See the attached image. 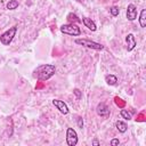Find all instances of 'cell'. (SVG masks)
Returning a JSON list of instances; mask_svg holds the SVG:
<instances>
[{
    "label": "cell",
    "instance_id": "1",
    "mask_svg": "<svg viewBox=\"0 0 146 146\" xmlns=\"http://www.w3.org/2000/svg\"><path fill=\"white\" fill-rule=\"evenodd\" d=\"M55 73H56V67L50 64L40 65L34 70V76L39 81H46V80L50 79Z\"/></svg>",
    "mask_w": 146,
    "mask_h": 146
},
{
    "label": "cell",
    "instance_id": "2",
    "mask_svg": "<svg viewBox=\"0 0 146 146\" xmlns=\"http://www.w3.org/2000/svg\"><path fill=\"white\" fill-rule=\"evenodd\" d=\"M16 32H17V26H16V25L11 26L9 30H7L6 32H3V33L0 35V42H1L3 46L10 44V42L13 41V39H14Z\"/></svg>",
    "mask_w": 146,
    "mask_h": 146
},
{
    "label": "cell",
    "instance_id": "3",
    "mask_svg": "<svg viewBox=\"0 0 146 146\" xmlns=\"http://www.w3.org/2000/svg\"><path fill=\"white\" fill-rule=\"evenodd\" d=\"M60 31L64 34H68V35H73V36H78L81 34V30L79 26H76L75 24H64L60 26Z\"/></svg>",
    "mask_w": 146,
    "mask_h": 146
},
{
    "label": "cell",
    "instance_id": "4",
    "mask_svg": "<svg viewBox=\"0 0 146 146\" xmlns=\"http://www.w3.org/2000/svg\"><path fill=\"white\" fill-rule=\"evenodd\" d=\"M75 43L76 44H80V46H83V47H87V48H90V49H95V50H102V49H104V46L103 44L97 43L95 41L87 40V39H76L75 40Z\"/></svg>",
    "mask_w": 146,
    "mask_h": 146
},
{
    "label": "cell",
    "instance_id": "5",
    "mask_svg": "<svg viewBox=\"0 0 146 146\" xmlns=\"http://www.w3.org/2000/svg\"><path fill=\"white\" fill-rule=\"evenodd\" d=\"M66 143L68 146H75L78 144V133L73 128H67L66 130Z\"/></svg>",
    "mask_w": 146,
    "mask_h": 146
},
{
    "label": "cell",
    "instance_id": "6",
    "mask_svg": "<svg viewBox=\"0 0 146 146\" xmlns=\"http://www.w3.org/2000/svg\"><path fill=\"white\" fill-rule=\"evenodd\" d=\"M52 104H54V106L62 113V114H64V115H66V114H68V107H67V105L63 102V100H59V99H54L52 100Z\"/></svg>",
    "mask_w": 146,
    "mask_h": 146
},
{
    "label": "cell",
    "instance_id": "7",
    "mask_svg": "<svg viewBox=\"0 0 146 146\" xmlns=\"http://www.w3.org/2000/svg\"><path fill=\"white\" fill-rule=\"evenodd\" d=\"M96 112L102 117H107L110 115V108L107 107V105L105 103H99L96 107Z\"/></svg>",
    "mask_w": 146,
    "mask_h": 146
},
{
    "label": "cell",
    "instance_id": "8",
    "mask_svg": "<svg viewBox=\"0 0 146 146\" xmlns=\"http://www.w3.org/2000/svg\"><path fill=\"white\" fill-rule=\"evenodd\" d=\"M127 18L128 21L132 22L137 18V8L133 3H130L128 5V8H127Z\"/></svg>",
    "mask_w": 146,
    "mask_h": 146
},
{
    "label": "cell",
    "instance_id": "9",
    "mask_svg": "<svg viewBox=\"0 0 146 146\" xmlns=\"http://www.w3.org/2000/svg\"><path fill=\"white\" fill-rule=\"evenodd\" d=\"M125 41H127V49H128V51H131L135 47H136V39H135V36H133V34H131V33H129L128 35H127V38H125Z\"/></svg>",
    "mask_w": 146,
    "mask_h": 146
},
{
    "label": "cell",
    "instance_id": "10",
    "mask_svg": "<svg viewBox=\"0 0 146 146\" xmlns=\"http://www.w3.org/2000/svg\"><path fill=\"white\" fill-rule=\"evenodd\" d=\"M82 23L84 24V26H86V27H88V29H89V30H91V31H96V30H97V26H96L95 22H94V21H91V18L83 17V18H82Z\"/></svg>",
    "mask_w": 146,
    "mask_h": 146
},
{
    "label": "cell",
    "instance_id": "11",
    "mask_svg": "<svg viewBox=\"0 0 146 146\" xmlns=\"http://www.w3.org/2000/svg\"><path fill=\"white\" fill-rule=\"evenodd\" d=\"M115 127H116V129L119 130V132H121V133L125 132L127 129H128L127 123L123 122V121H116V122H115Z\"/></svg>",
    "mask_w": 146,
    "mask_h": 146
},
{
    "label": "cell",
    "instance_id": "12",
    "mask_svg": "<svg viewBox=\"0 0 146 146\" xmlns=\"http://www.w3.org/2000/svg\"><path fill=\"white\" fill-rule=\"evenodd\" d=\"M105 81H106L107 84L114 86V84L117 82V78H116L115 75H113V74H107V75L105 76Z\"/></svg>",
    "mask_w": 146,
    "mask_h": 146
},
{
    "label": "cell",
    "instance_id": "13",
    "mask_svg": "<svg viewBox=\"0 0 146 146\" xmlns=\"http://www.w3.org/2000/svg\"><path fill=\"white\" fill-rule=\"evenodd\" d=\"M139 24L141 27H146V9H143L139 15Z\"/></svg>",
    "mask_w": 146,
    "mask_h": 146
},
{
    "label": "cell",
    "instance_id": "14",
    "mask_svg": "<svg viewBox=\"0 0 146 146\" xmlns=\"http://www.w3.org/2000/svg\"><path fill=\"white\" fill-rule=\"evenodd\" d=\"M18 7V1L17 0H9L8 2H7V8L9 9V10H14V9H16Z\"/></svg>",
    "mask_w": 146,
    "mask_h": 146
},
{
    "label": "cell",
    "instance_id": "15",
    "mask_svg": "<svg viewBox=\"0 0 146 146\" xmlns=\"http://www.w3.org/2000/svg\"><path fill=\"white\" fill-rule=\"evenodd\" d=\"M67 19L73 24V22L74 23H78V22H81L79 18H78V16L75 15V14H73V13H70L68 15H67Z\"/></svg>",
    "mask_w": 146,
    "mask_h": 146
},
{
    "label": "cell",
    "instance_id": "16",
    "mask_svg": "<svg viewBox=\"0 0 146 146\" xmlns=\"http://www.w3.org/2000/svg\"><path fill=\"white\" fill-rule=\"evenodd\" d=\"M120 114H121V116L124 119V120H131V115H130V113L127 111V110H121V112H120Z\"/></svg>",
    "mask_w": 146,
    "mask_h": 146
},
{
    "label": "cell",
    "instance_id": "17",
    "mask_svg": "<svg viewBox=\"0 0 146 146\" xmlns=\"http://www.w3.org/2000/svg\"><path fill=\"white\" fill-rule=\"evenodd\" d=\"M110 13L112 14V16H117L119 13H120V9H119L116 6H113V7L110 8Z\"/></svg>",
    "mask_w": 146,
    "mask_h": 146
},
{
    "label": "cell",
    "instance_id": "18",
    "mask_svg": "<svg viewBox=\"0 0 146 146\" xmlns=\"http://www.w3.org/2000/svg\"><path fill=\"white\" fill-rule=\"evenodd\" d=\"M114 102H115V104H116L117 106H120V107H123L124 104H125V103H124L121 98H119V97H115V98H114Z\"/></svg>",
    "mask_w": 146,
    "mask_h": 146
},
{
    "label": "cell",
    "instance_id": "19",
    "mask_svg": "<svg viewBox=\"0 0 146 146\" xmlns=\"http://www.w3.org/2000/svg\"><path fill=\"white\" fill-rule=\"evenodd\" d=\"M76 122H78V127L82 129V128H83V120H82V117H81V116H78Z\"/></svg>",
    "mask_w": 146,
    "mask_h": 146
},
{
    "label": "cell",
    "instance_id": "20",
    "mask_svg": "<svg viewBox=\"0 0 146 146\" xmlns=\"http://www.w3.org/2000/svg\"><path fill=\"white\" fill-rule=\"evenodd\" d=\"M73 94L76 96V98H78V99H80V98L82 97V94H81V91H80L79 89H74V90H73Z\"/></svg>",
    "mask_w": 146,
    "mask_h": 146
},
{
    "label": "cell",
    "instance_id": "21",
    "mask_svg": "<svg viewBox=\"0 0 146 146\" xmlns=\"http://www.w3.org/2000/svg\"><path fill=\"white\" fill-rule=\"evenodd\" d=\"M119 144H120V140L116 139V138L111 140V145H112V146H116V145H119Z\"/></svg>",
    "mask_w": 146,
    "mask_h": 146
},
{
    "label": "cell",
    "instance_id": "22",
    "mask_svg": "<svg viewBox=\"0 0 146 146\" xmlns=\"http://www.w3.org/2000/svg\"><path fill=\"white\" fill-rule=\"evenodd\" d=\"M92 145H99V141H98L97 139H95V140L92 141Z\"/></svg>",
    "mask_w": 146,
    "mask_h": 146
},
{
    "label": "cell",
    "instance_id": "23",
    "mask_svg": "<svg viewBox=\"0 0 146 146\" xmlns=\"http://www.w3.org/2000/svg\"><path fill=\"white\" fill-rule=\"evenodd\" d=\"M76 1H78V2H81V3H82V2H84V0H76Z\"/></svg>",
    "mask_w": 146,
    "mask_h": 146
}]
</instances>
